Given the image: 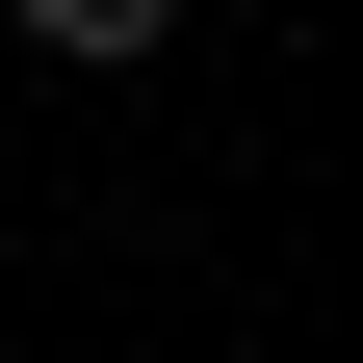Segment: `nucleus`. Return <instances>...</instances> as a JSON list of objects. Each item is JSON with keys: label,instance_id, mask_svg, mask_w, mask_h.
<instances>
[{"label": "nucleus", "instance_id": "obj_1", "mask_svg": "<svg viewBox=\"0 0 363 363\" xmlns=\"http://www.w3.org/2000/svg\"><path fill=\"white\" fill-rule=\"evenodd\" d=\"M26 52L52 78H130V52H182V0H26Z\"/></svg>", "mask_w": 363, "mask_h": 363}]
</instances>
